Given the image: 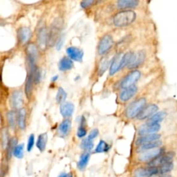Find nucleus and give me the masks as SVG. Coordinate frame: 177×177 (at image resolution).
<instances>
[{
    "mask_svg": "<svg viewBox=\"0 0 177 177\" xmlns=\"http://www.w3.org/2000/svg\"><path fill=\"white\" fill-rule=\"evenodd\" d=\"M67 94L66 93V91L64 90L63 88L60 87L58 90V92H57L56 95V101L58 103L62 104L65 102V100L67 98Z\"/></svg>",
    "mask_w": 177,
    "mask_h": 177,
    "instance_id": "obj_29",
    "label": "nucleus"
},
{
    "mask_svg": "<svg viewBox=\"0 0 177 177\" xmlns=\"http://www.w3.org/2000/svg\"><path fill=\"white\" fill-rule=\"evenodd\" d=\"M94 2H94L93 0H87V1L82 2L80 5H81L82 8H86L89 6H91V4H93Z\"/></svg>",
    "mask_w": 177,
    "mask_h": 177,
    "instance_id": "obj_38",
    "label": "nucleus"
},
{
    "mask_svg": "<svg viewBox=\"0 0 177 177\" xmlns=\"http://www.w3.org/2000/svg\"><path fill=\"white\" fill-rule=\"evenodd\" d=\"M62 27V22L61 20L58 21L56 20L53 23L52 29L49 33V40H48V43L51 44H54L58 39L60 31H61V28Z\"/></svg>",
    "mask_w": 177,
    "mask_h": 177,
    "instance_id": "obj_12",
    "label": "nucleus"
},
{
    "mask_svg": "<svg viewBox=\"0 0 177 177\" xmlns=\"http://www.w3.org/2000/svg\"><path fill=\"white\" fill-rule=\"evenodd\" d=\"M10 140H8V134L7 129H4L2 131V145L4 148L8 147V142Z\"/></svg>",
    "mask_w": 177,
    "mask_h": 177,
    "instance_id": "obj_35",
    "label": "nucleus"
},
{
    "mask_svg": "<svg viewBox=\"0 0 177 177\" xmlns=\"http://www.w3.org/2000/svg\"><path fill=\"white\" fill-rule=\"evenodd\" d=\"M24 145L19 144L15 147L13 150V155L15 157L18 158H22L24 156Z\"/></svg>",
    "mask_w": 177,
    "mask_h": 177,
    "instance_id": "obj_32",
    "label": "nucleus"
},
{
    "mask_svg": "<svg viewBox=\"0 0 177 177\" xmlns=\"http://www.w3.org/2000/svg\"><path fill=\"white\" fill-rule=\"evenodd\" d=\"M34 144H35V136L34 134H31L28 140V143H27V151L28 152H31L33 148Z\"/></svg>",
    "mask_w": 177,
    "mask_h": 177,
    "instance_id": "obj_36",
    "label": "nucleus"
},
{
    "mask_svg": "<svg viewBox=\"0 0 177 177\" xmlns=\"http://www.w3.org/2000/svg\"><path fill=\"white\" fill-rule=\"evenodd\" d=\"M98 134H99L98 130L94 129V130H93L92 131H91L89 134H88L87 138L91 140V141H93V140L95 139L96 137L98 136Z\"/></svg>",
    "mask_w": 177,
    "mask_h": 177,
    "instance_id": "obj_37",
    "label": "nucleus"
},
{
    "mask_svg": "<svg viewBox=\"0 0 177 177\" xmlns=\"http://www.w3.org/2000/svg\"><path fill=\"white\" fill-rule=\"evenodd\" d=\"M167 150L166 149V147L164 145V146L156 148V149L147 150L144 151V152H140L138 158L139 161L141 162L150 163V161L156 158L157 157L165 153V152H167Z\"/></svg>",
    "mask_w": 177,
    "mask_h": 177,
    "instance_id": "obj_4",
    "label": "nucleus"
},
{
    "mask_svg": "<svg viewBox=\"0 0 177 177\" xmlns=\"http://www.w3.org/2000/svg\"><path fill=\"white\" fill-rule=\"evenodd\" d=\"M89 159H90V154L88 152L82 154L78 163V169L80 170H84L87 166L88 161H89Z\"/></svg>",
    "mask_w": 177,
    "mask_h": 177,
    "instance_id": "obj_24",
    "label": "nucleus"
},
{
    "mask_svg": "<svg viewBox=\"0 0 177 177\" xmlns=\"http://www.w3.org/2000/svg\"><path fill=\"white\" fill-rule=\"evenodd\" d=\"M164 142H165L164 140L161 139V140H159V141L151 142H149V143L144 144L138 147V152H144V151L154 150V149H156V148L161 147L163 146H164Z\"/></svg>",
    "mask_w": 177,
    "mask_h": 177,
    "instance_id": "obj_18",
    "label": "nucleus"
},
{
    "mask_svg": "<svg viewBox=\"0 0 177 177\" xmlns=\"http://www.w3.org/2000/svg\"><path fill=\"white\" fill-rule=\"evenodd\" d=\"M159 175L158 167H147L145 168H138L134 172L136 177H153Z\"/></svg>",
    "mask_w": 177,
    "mask_h": 177,
    "instance_id": "obj_8",
    "label": "nucleus"
},
{
    "mask_svg": "<svg viewBox=\"0 0 177 177\" xmlns=\"http://www.w3.org/2000/svg\"><path fill=\"white\" fill-rule=\"evenodd\" d=\"M27 53L28 58H32L36 60L37 56H38V48H37L36 46L33 44L28 45L27 47Z\"/></svg>",
    "mask_w": 177,
    "mask_h": 177,
    "instance_id": "obj_28",
    "label": "nucleus"
},
{
    "mask_svg": "<svg viewBox=\"0 0 177 177\" xmlns=\"http://www.w3.org/2000/svg\"><path fill=\"white\" fill-rule=\"evenodd\" d=\"M113 45V39L109 35H105L101 39L98 45V53L100 55H104L109 51Z\"/></svg>",
    "mask_w": 177,
    "mask_h": 177,
    "instance_id": "obj_7",
    "label": "nucleus"
},
{
    "mask_svg": "<svg viewBox=\"0 0 177 177\" xmlns=\"http://www.w3.org/2000/svg\"><path fill=\"white\" fill-rule=\"evenodd\" d=\"M141 76V71L138 70H134L132 71L130 73L128 74L125 78L122 79L121 83H120V86L122 88H125L132 87L134 85V84L138 80Z\"/></svg>",
    "mask_w": 177,
    "mask_h": 177,
    "instance_id": "obj_6",
    "label": "nucleus"
},
{
    "mask_svg": "<svg viewBox=\"0 0 177 177\" xmlns=\"http://www.w3.org/2000/svg\"><path fill=\"white\" fill-rule=\"evenodd\" d=\"M68 177H73V175H68Z\"/></svg>",
    "mask_w": 177,
    "mask_h": 177,
    "instance_id": "obj_41",
    "label": "nucleus"
},
{
    "mask_svg": "<svg viewBox=\"0 0 177 177\" xmlns=\"http://www.w3.org/2000/svg\"><path fill=\"white\" fill-rule=\"evenodd\" d=\"M58 76H55V77H53V78L52 79V80H53V81L57 80H58Z\"/></svg>",
    "mask_w": 177,
    "mask_h": 177,
    "instance_id": "obj_40",
    "label": "nucleus"
},
{
    "mask_svg": "<svg viewBox=\"0 0 177 177\" xmlns=\"http://www.w3.org/2000/svg\"><path fill=\"white\" fill-rule=\"evenodd\" d=\"M110 149V146L108 145L106 142L102 141H100L98 142V145L95 150V152L96 153H104V152H107Z\"/></svg>",
    "mask_w": 177,
    "mask_h": 177,
    "instance_id": "obj_26",
    "label": "nucleus"
},
{
    "mask_svg": "<svg viewBox=\"0 0 177 177\" xmlns=\"http://www.w3.org/2000/svg\"><path fill=\"white\" fill-rule=\"evenodd\" d=\"M167 177H169V176H167Z\"/></svg>",
    "mask_w": 177,
    "mask_h": 177,
    "instance_id": "obj_42",
    "label": "nucleus"
},
{
    "mask_svg": "<svg viewBox=\"0 0 177 177\" xmlns=\"http://www.w3.org/2000/svg\"><path fill=\"white\" fill-rule=\"evenodd\" d=\"M122 57H123V55L122 53H118L112 59L109 68V74L111 76H113L114 74L121 69Z\"/></svg>",
    "mask_w": 177,
    "mask_h": 177,
    "instance_id": "obj_13",
    "label": "nucleus"
},
{
    "mask_svg": "<svg viewBox=\"0 0 177 177\" xmlns=\"http://www.w3.org/2000/svg\"><path fill=\"white\" fill-rule=\"evenodd\" d=\"M146 57L147 53L145 50H138L133 53L132 58L130 60L127 67L130 69L138 67L144 63L145 60H146Z\"/></svg>",
    "mask_w": 177,
    "mask_h": 177,
    "instance_id": "obj_5",
    "label": "nucleus"
},
{
    "mask_svg": "<svg viewBox=\"0 0 177 177\" xmlns=\"http://www.w3.org/2000/svg\"><path fill=\"white\" fill-rule=\"evenodd\" d=\"M147 100L146 98H141L132 102L127 107L126 111V116L127 118H134L136 117H138L139 113L147 105Z\"/></svg>",
    "mask_w": 177,
    "mask_h": 177,
    "instance_id": "obj_2",
    "label": "nucleus"
},
{
    "mask_svg": "<svg viewBox=\"0 0 177 177\" xmlns=\"http://www.w3.org/2000/svg\"><path fill=\"white\" fill-rule=\"evenodd\" d=\"M136 13L133 10L121 11L113 17V22L117 27H125L130 25L135 21Z\"/></svg>",
    "mask_w": 177,
    "mask_h": 177,
    "instance_id": "obj_1",
    "label": "nucleus"
},
{
    "mask_svg": "<svg viewBox=\"0 0 177 177\" xmlns=\"http://www.w3.org/2000/svg\"><path fill=\"white\" fill-rule=\"evenodd\" d=\"M33 77L32 74L29 73L27 76V82L25 84V93L28 98H30L33 91Z\"/></svg>",
    "mask_w": 177,
    "mask_h": 177,
    "instance_id": "obj_23",
    "label": "nucleus"
},
{
    "mask_svg": "<svg viewBox=\"0 0 177 177\" xmlns=\"http://www.w3.org/2000/svg\"><path fill=\"white\" fill-rule=\"evenodd\" d=\"M26 116H27V111L25 109L19 110L18 117V123L21 130H24L26 128Z\"/></svg>",
    "mask_w": 177,
    "mask_h": 177,
    "instance_id": "obj_25",
    "label": "nucleus"
},
{
    "mask_svg": "<svg viewBox=\"0 0 177 177\" xmlns=\"http://www.w3.org/2000/svg\"><path fill=\"white\" fill-rule=\"evenodd\" d=\"M168 101H169V99H167L163 105L159 103H151L147 105V106L142 110L141 112L139 113V115L137 118H138V119L140 120V121H144V120H147V121L148 119L150 118L151 117L153 116L156 113H158V111L164 109H161V105L166 104ZM165 109H166V108H165Z\"/></svg>",
    "mask_w": 177,
    "mask_h": 177,
    "instance_id": "obj_3",
    "label": "nucleus"
},
{
    "mask_svg": "<svg viewBox=\"0 0 177 177\" xmlns=\"http://www.w3.org/2000/svg\"><path fill=\"white\" fill-rule=\"evenodd\" d=\"M48 40H49V33L47 32V30L45 28H42L39 30L38 35V46L42 50L46 49Z\"/></svg>",
    "mask_w": 177,
    "mask_h": 177,
    "instance_id": "obj_14",
    "label": "nucleus"
},
{
    "mask_svg": "<svg viewBox=\"0 0 177 177\" xmlns=\"http://www.w3.org/2000/svg\"><path fill=\"white\" fill-rule=\"evenodd\" d=\"M67 55L71 60L76 62H82L84 57L83 51L75 47H70L67 48L66 51Z\"/></svg>",
    "mask_w": 177,
    "mask_h": 177,
    "instance_id": "obj_11",
    "label": "nucleus"
},
{
    "mask_svg": "<svg viewBox=\"0 0 177 177\" xmlns=\"http://www.w3.org/2000/svg\"><path fill=\"white\" fill-rule=\"evenodd\" d=\"M109 66V60L107 58H103L101 59L99 63L98 72L100 75H102Z\"/></svg>",
    "mask_w": 177,
    "mask_h": 177,
    "instance_id": "obj_27",
    "label": "nucleus"
},
{
    "mask_svg": "<svg viewBox=\"0 0 177 177\" xmlns=\"http://www.w3.org/2000/svg\"><path fill=\"white\" fill-rule=\"evenodd\" d=\"M81 148L86 151H88V152H90L93 150V141H91L88 138H84L82 140V141L81 142Z\"/></svg>",
    "mask_w": 177,
    "mask_h": 177,
    "instance_id": "obj_31",
    "label": "nucleus"
},
{
    "mask_svg": "<svg viewBox=\"0 0 177 177\" xmlns=\"http://www.w3.org/2000/svg\"><path fill=\"white\" fill-rule=\"evenodd\" d=\"M31 36V31L27 27H22L18 31V38L21 44H24L29 40Z\"/></svg>",
    "mask_w": 177,
    "mask_h": 177,
    "instance_id": "obj_17",
    "label": "nucleus"
},
{
    "mask_svg": "<svg viewBox=\"0 0 177 177\" xmlns=\"http://www.w3.org/2000/svg\"><path fill=\"white\" fill-rule=\"evenodd\" d=\"M84 122H85L84 117L82 116V121H81L82 125L81 126H80V127L78 128V132H77V136H78V137H79L80 138H84V137L87 135V130L85 129V127L83 125Z\"/></svg>",
    "mask_w": 177,
    "mask_h": 177,
    "instance_id": "obj_33",
    "label": "nucleus"
},
{
    "mask_svg": "<svg viewBox=\"0 0 177 177\" xmlns=\"http://www.w3.org/2000/svg\"><path fill=\"white\" fill-rule=\"evenodd\" d=\"M73 67V63L71 60L67 57L62 58L59 62V69L62 71H65L71 69Z\"/></svg>",
    "mask_w": 177,
    "mask_h": 177,
    "instance_id": "obj_21",
    "label": "nucleus"
},
{
    "mask_svg": "<svg viewBox=\"0 0 177 177\" xmlns=\"http://www.w3.org/2000/svg\"><path fill=\"white\" fill-rule=\"evenodd\" d=\"M7 118H8V124H9V126L14 129L15 127L16 124H17V116H16V113L14 111H10L7 114Z\"/></svg>",
    "mask_w": 177,
    "mask_h": 177,
    "instance_id": "obj_30",
    "label": "nucleus"
},
{
    "mask_svg": "<svg viewBox=\"0 0 177 177\" xmlns=\"http://www.w3.org/2000/svg\"><path fill=\"white\" fill-rule=\"evenodd\" d=\"M17 142H18V140L15 138H13L10 140L9 142H8L7 149H8V156H10L11 154L13 153V150L17 146Z\"/></svg>",
    "mask_w": 177,
    "mask_h": 177,
    "instance_id": "obj_34",
    "label": "nucleus"
},
{
    "mask_svg": "<svg viewBox=\"0 0 177 177\" xmlns=\"http://www.w3.org/2000/svg\"><path fill=\"white\" fill-rule=\"evenodd\" d=\"M68 175H68V174H67V173L63 172V173L60 174V175L58 177H68Z\"/></svg>",
    "mask_w": 177,
    "mask_h": 177,
    "instance_id": "obj_39",
    "label": "nucleus"
},
{
    "mask_svg": "<svg viewBox=\"0 0 177 177\" xmlns=\"http://www.w3.org/2000/svg\"><path fill=\"white\" fill-rule=\"evenodd\" d=\"M138 91V87L136 85H134L132 87H128L125 88L122 91V92L120 93L119 98L121 101L127 102L133 98L136 95V93Z\"/></svg>",
    "mask_w": 177,
    "mask_h": 177,
    "instance_id": "obj_15",
    "label": "nucleus"
},
{
    "mask_svg": "<svg viewBox=\"0 0 177 177\" xmlns=\"http://www.w3.org/2000/svg\"><path fill=\"white\" fill-rule=\"evenodd\" d=\"M117 4L119 8L126 9L137 7L139 5V2L137 0H120L117 2Z\"/></svg>",
    "mask_w": 177,
    "mask_h": 177,
    "instance_id": "obj_19",
    "label": "nucleus"
},
{
    "mask_svg": "<svg viewBox=\"0 0 177 177\" xmlns=\"http://www.w3.org/2000/svg\"><path fill=\"white\" fill-rule=\"evenodd\" d=\"M24 104V96L20 91H16L10 97V107L14 109H22Z\"/></svg>",
    "mask_w": 177,
    "mask_h": 177,
    "instance_id": "obj_9",
    "label": "nucleus"
},
{
    "mask_svg": "<svg viewBox=\"0 0 177 177\" xmlns=\"http://www.w3.org/2000/svg\"><path fill=\"white\" fill-rule=\"evenodd\" d=\"M163 139L162 134H150V135H146L143 136H140L139 138L136 140V145L137 146H141L144 144L149 143L151 142L159 141V140Z\"/></svg>",
    "mask_w": 177,
    "mask_h": 177,
    "instance_id": "obj_10",
    "label": "nucleus"
},
{
    "mask_svg": "<svg viewBox=\"0 0 177 177\" xmlns=\"http://www.w3.org/2000/svg\"><path fill=\"white\" fill-rule=\"evenodd\" d=\"M47 141H48V136L47 133L39 134L38 140H37L36 146L41 152H44L45 150L46 146H47Z\"/></svg>",
    "mask_w": 177,
    "mask_h": 177,
    "instance_id": "obj_20",
    "label": "nucleus"
},
{
    "mask_svg": "<svg viewBox=\"0 0 177 177\" xmlns=\"http://www.w3.org/2000/svg\"><path fill=\"white\" fill-rule=\"evenodd\" d=\"M74 105L71 102H64V103L60 105V111L61 115L64 118H69L73 115L74 112Z\"/></svg>",
    "mask_w": 177,
    "mask_h": 177,
    "instance_id": "obj_16",
    "label": "nucleus"
},
{
    "mask_svg": "<svg viewBox=\"0 0 177 177\" xmlns=\"http://www.w3.org/2000/svg\"><path fill=\"white\" fill-rule=\"evenodd\" d=\"M71 127V122L69 120H64L58 127V133L61 136H67L69 133Z\"/></svg>",
    "mask_w": 177,
    "mask_h": 177,
    "instance_id": "obj_22",
    "label": "nucleus"
}]
</instances>
